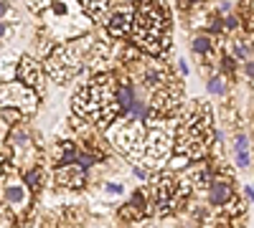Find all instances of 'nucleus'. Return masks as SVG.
<instances>
[{
	"label": "nucleus",
	"mask_w": 254,
	"mask_h": 228,
	"mask_svg": "<svg viewBox=\"0 0 254 228\" xmlns=\"http://www.w3.org/2000/svg\"><path fill=\"white\" fill-rule=\"evenodd\" d=\"M168 8L163 0H140L132 18V44L145 53H163L168 48Z\"/></svg>",
	"instance_id": "1"
},
{
	"label": "nucleus",
	"mask_w": 254,
	"mask_h": 228,
	"mask_svg": "<svg viewBox=\"0 0 254 228\" xmlns=\"http://www.w3.org/2000/svg\"><path fill=\"white\" fill-rule=\"evenodd\" d=\"M92 44L94 41L89 36H84L79 41H69V44L54 48L49 53V58H46V64H44V74H49L56 84H66V81H71L81 71L84 58H87Z\"/></svg>",
	"instance_id": "2"
},
{
	"label": "nucleus",
	"mask_w": 254,
	"mask_h": 228,
	"mask_svg": "<svg viewBox=\"0 0 254 228\" xmlns=\"http://www.w3.org/2000/svg\"><path fill=\"white\" fill-rule=\"evenodd\" d=\"M3 107H15L28 117L38 109V94L23 81H5L0 84V109Z\"/></svg>",
	"instance_id": "3"
},
{
	"label": "nucleus",
	"mask_w": 254,
	"mask_h": 228,
	"mask_svg": "<svg viewBox=\"0 0 254 228\" xmlns=\"http://www.w3.org/2000/svg\"><path fill=\"white\" fill-rule=\"evenodd\" d=\"M150 124V132L145 135V160L147 162H153L150 168H155V165H160L168 155H171L173 150V132L163 127V122H147Z\"/></svg>",
	"instance_id": "4"
},
{
	"label": "nucleus",
	"mask_w": 254,
	"mask_h": 228,
	"mask_svg": "<svg viewBox=\"0 0 254 228\" xmlns=\"http://www.w3.org/2000/svg\"><path fill=\"white\" fill-rule=\"evenodd\" d=\"M8 144H10V160L18 168L28 170L31 165H36V144L31 139V132L23 130V127H15L8 137Z\"/></svg>",
	"instance_id": "5"
},
{
	"label": "nucleus",
	"mask_w": 254,
	"mask_h": 228,
	"mask_svg": "<svg viewBox=\"0 0 254 228\" xmlns=\"http://www.w3.org/2000/svg\"><path fill=\"white\" fill-rule=\"evenodd\" d=\"M115 144L127 157H142V152H145V130H142V122L132 119V124L120 127V132L115 135Z\"/></svg>",
	"instance_id": "6"
},
{
	"label": "nucleus",
	"mask_w": 254,
	"mask_h": 228,
	"mask_svg": "<svg viewBox=\"0 0 254 228\" xmlns=\"http://www.w3.org/2000/svg\"><path fill=\"white\" fill-rule=\"evenodd\" d=\"M132 18H135V8L130 3H122L112 8V13H107L104 23H107V31L112 33V38H125L132 31Z\"/></svg>",
	"instance_id": "7"
},
{
	"label": "nucleus",
	"mask_w": 254,
	"mask_h": 228,
	"mask_svg": "<svg viewBox=\"0 0 254 228\" xmlns=\"http://www.w3.org/2000/svg\"><path fill=\"white\" fill-rule=\"evenodd\" d=\"M54 180H56V185H61V188H81V185L87 182V170L79 168L76 162L56 165Z\"/></svg>",
	"instance_id": "8"
},
{
	"label": "nucleus",
	"mask_w": 254,
	"mask_h": 228,
	"mask_svg": "<svg viewBox=\"0 0 254 228\" xmlns=\"http://www.w3.org/2000/svg\"><path fill=\"white\" fill-rule=\"evenodd\" d=\"M18 81H23L26 87L41 91V87H44V64H38L31 56H23L18 64Z\"/></svg>",
	"instance_id": "9"
},
{
	"label": "nucleus",
	"mask_w": 254,
	"mask_h": 228,
	"mask_svg": "<svg viewBox=\"0 0 254 228\" xmlns=\"http://www.w3.org/2000/svg\"><path fill=\"white\" fill-rule=\"evenodd\" d=\"M3 195H5V203H8V208H10V211H26V208H28L31 190L26 188V182H15V180H10V182L5 185Z\"/></svg>",
	"instance_id": "10"
},
{
	"label": "nucleus",
	"mask_w": 254,
	"mask_h": 228,
	"mask_svg": "<svg viewBox=\"0 0 254 228\" xmlns=\"http://www.w3.org/2000/svg\"><path fill=\"white\" fill-rule=\"evenodd\" d=\"M208 203L214 205V208H221V205L234 195V188H231V182L229 180H211V185H208Z\"/></svg>",
	"instance_id": "11"
},
{
	"label": "nucleus",
	"mask_w": 254,
	"mask_h": 228,
	"mask_svg": "<svg viewBox=\"0 0 254 228\" xmlns=\"http://www.w3.org/2000/svg\"><path fill=\"white\" fill-rule=\"evenodd\" d=\"M186 175L190 178V182H193V188L206 190L208 185H211V180H214V168L198 160V162L193 165V168H188V173H186Z\"/></svg>",
	"instance_id": "12"
},
{
	"label": "nucleus",
	"mask_w": 254,
	"mask_h": 228,
	"mask_svg": "<svg viewBox=\"0 0 254 228\" xmlns=\"http://www.w3.org/2000/svg\"><path fill=\"white\" fill-rule=\"evenodd\" d=\"M84 13H87L92 20H97V23H104V18H107L110 13V0H79Z\"/></svg>",
	"instance_id": "13"
},
{
	"label": "nucleus",
	"mask_w": 254,
	"mask_h": 228,
	"mask_svg": "<svg viewBox=\"0 0 254 228\" xmlns=\"http://www.w3.org/2000/svg\"><path fill=\"white\" fill-rule=\"evenodd\" d=\"M76 152H79V147H76V142H59L56 147H54V162L56 165H66V162H74L76 160Z\"/></svg>",
	"instance_id": "14"
},
{
	"label": "nucleus",
	"mask_w": 254,
	"mask_h": 228,
	"mask_svg": "<svg viewBox=\"0 0 254 228\" xmlns=\"http://www.w3.org/2000/svg\"><path fill=\"white\" fill-rule=\"evenodd\" d=\"M23 182H26V188L31 193L41 190L44 188V168H41V165H31V168L26 170V175H23Z\"/></svg>",
	"instance_id": "15"
},
{
	"label": "nucleus",
	"mask_w": 254,
	"mask_h": 228,
	"mask_svg": "<svg viewBox=\"0 0 254 228\" xmlns=\"http://www.w3.org/2000/svg\"><path fill=\"white\" fill-rule=\"evenodd\" d=\"M190 48H193V53H208V51H214V41H211L208 36H196L193 38V44H190Z\"/></svg>",
	"instance_id": "16"
},
{
	"label": "nucleus",
	"mask_w": 254,
	"mask_h": 228,
	"mask_svg": "<svg viewBox=\"0 0 254 228\" xmlns=\"http://www.w3.org/2000/svg\"><path fill=\"white\" fill-rule=\"evenodd\" d=\"M23 112L20 109H15V107H3L0 109V119H3L5 124H18V122H23Z\"/></svg>",
	"instance_id": "17"
},
{
	"label": "nucleus",
	"mask_w": 254,
	"mask_h": 228,
	"mask_svg": "<svg viewBox=\"0 0 254 228\" xmlns=\"http://www.w3.org/2000/svg\"><path fill=\"white\" fill-rule=\"evenodd\" d=\"M145 213L137 208V205H132V203H127V205H122L120 208V218L122 221H137V218H142Z\"/></svg>",
	"instance_id": "18"
},
{
	"label": "nucleus",
	"mask_w": 254,
	"mask_h": 228,
	"mask_svg": "<svg viewBox=\"0 0 254 228\" xmlns=\"http://www.w3.org/2000/svg\"><path fill=\"white\" fill-rule=\"evenodd\" d=\"M186 165H190V157L183 155V152H176L171 157V162H168V168H171V170H186Z\"/></svg>",
	"instance_id": "19"
},
{
	"label": "nucleus",
	"mask_w": 254,
	"mask_h": 228,
	"mask_svg": "<svg viewBox=\"0 0 254 228\" xmlns=\"http://www.w3.org/2000/svg\"><path fill=\"white\" fill-rule=\"evenodd\" d=\"M208 91H211V94H216V96H224V94H226V81H224L221 76L208 79Z\"/></svg>",
	"instance_id": "20"
},
{
	"label": "nucleus",
	"mask_w": 254,
	"mask_h": 228,
	"mask_svg": "<svg viewBox=\"0 0 254 228\" xmlns=\"http://www.w3.org/2000/svg\"><path fill=\"white\" fill-rule=\"evenodd\" d=\"M221 28H224V18L211 15V18H208V31H211V33H219Z\"/></svg>",
	"instance_id": "21"
},
{
	"label": "nucleus",
	"mask_w": 254,
	"mask_h": 228,
	"mask_svg": "<svg viewBox=\"0 0 254 228\" xmlns=\"http://www.w3.org/2000/svg\"><path fill=\"white\" fill-rule=\"evenodd\" d=\"M221 66H224L226 74H234V71H237V61L231 58V56H224V58H221Z\"/></svg>",
	"instance_id": "22"
},
{
	"label": "nucleus",
	"mask_w": 254,
	"mask_h": 228,
	"mask_svg": "<svg viewBox=\"0 0 254 228\" xmlns=\"http://www.w3.org/2000/svg\"><path fill=\"white\" fill-rule=\"evenodd\" d=\"M224 28H226V31H237V28H239V18H237V15L224 18Z\"/></svg>",
	"instance_id": "23"
},
{
	"label": "nucleus",
	"mask_w": 254,
	"mask_h": 228,
	"mask_svg": "<svg viewBox=\"0 0 254 228\" xmlns=\"http://www.w3.org/2000/svg\"><path fill=\"white\" fill-rule=\"evenodd\" d=\"M237 152H242V150H249V137L247 135H237Z\"/></svg>",
	"instance_id": "24"
},
{
	"label": "nucleus",
	"mask_w": 254,
	"mask_h": 228,
	"mask_svg": "<svg viewBox=\"0 0 254 228\" xmlns=\"http://www.w3.org/2000/svg\"><path fill=\"white\" fill-rule=\"evenodd\" d=\"M237 168H249V152L247 150H242L237 155Z\"/></svg>",
	"instance_id": "25"
},
{
	"label": "nucleus",
	"mask_w": 254,
	"mask_h": 228,
	"mask_svg": "<svg viewBox=\"0 0 254 228\" xmlns=\"http://www.w3.org/2000/svg\"><path fill=\"white\" fill-rule=\"evenodd\" d=\"M203 0H178V8H183V10H188V8H196V5H201Z\"/></svg>",
	"instance_id": "26"
},
{
	"label": "nucleus",
	"mask_w": 254,
	"mask_h": 228,
	"mask_svg": "<svg viewBox=\"0 0 254 228\" xmlns=\"http://www.w3.org/2000/svg\"><path fill=\"white\" fill-rule=\"evenodd\" d=\"M234 56L237 58H244L247 56V46L244 44H234Z\"/></svg>",
	"instance_id": "27"
},
{
	"label": "nucleus",
	"mask_w": 254,
	"mask_h": 228,
	"mask_svg": "<svg viewBox=\"0 0 254 228\" xmlns=\"http://www.w3.org/2000/svg\"><path fill=\"white\" fill-rule=\"evenodd\" d=\"M10 13V5L5 3V0H0V18H3V15H8Z\"/></svg>",
	"instance_id": "28"
},
{
	"label": "nucleus",
	"mask_w": 254,
	"mask_h": 228,
	"mask_svg": "<svg viewBox=\"0 0 254 228\" xmlns=\"http://www.w3.org/2000/svg\"><path fill=\"white\" fill-rule=\"evenodd\" d=\"M247 76L254 79V61H247Z\"/></svg>",
	"instance_id": "29"
},
{
	"label": "nucleus",
	"mask_w": 254,
	"mask_h": 228,
	"mask_svg": "<svg viewBox=\"0 0 254 228\" xmlns=\"http://www.w3.org/2000/svg\"><path fill=\"white\" fill-rule=\"evenodd\" d=\"M8 36V23H3V20H0V38H5Z\"/></svg>",
	"instance_id": "30"
},
{
	"label": "nucleus",
	"mask_w": 254,
	"mask_h": 228,
	"mask_svg": "<svg viewBox=\"0 0 254 228\" xmlns=\"http://www.w3.org/2000/svg\"><path fill=\"white\" fill-rule=\"evenodd\" d=\"M5 122H0V144H3V139H5V127H3Z\"/></svg>",
	"instance_id": "31"
},
{
	"label": "nucleus",
	"mask_w": 254,
	"mask_h": 228,
	"mask_svg": "<svg viewBox=\"0 0 254 228\" xmlns=\"http://www.w3.org/2000/svg\"><path fill=\"white\" fill-rule=\"evenodd\" d=\"M178 64H181V66H178V69H181V74H188V66H186V61H178Z\"/></svg>",
	"instance_id": "32"
},
{
	"label": "nucleus",
	"mask_w": 254,
	"mask_h": 228,
	"mask_svg": "<svg viewBox=\"0 0 254 228\" xmlns=\"http://www.w3.org/2000/svg\"><path fill=\"white\" fill-rule=\"evenodd\" d=\"M231 10V3H221V13H229Z\"/></svg>",
	"instance_id": "33"
},
{
	"label": "nucleus",
	"mask_w": 254,
	"mask_h": 228,
	"mask_svg": "<svg viewBox=\"0 0 254 228\" xmlns=\"http://www.w3.org/2000/svg\"><path fill=\"white\" fill-rule=\"evenodd\" d=\"M0 175H3V168H0Z\"/></svg>",
	"instance_id": "34"
}]
</instances>
